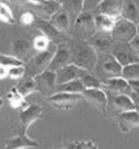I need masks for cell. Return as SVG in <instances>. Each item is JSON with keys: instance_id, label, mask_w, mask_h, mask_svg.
Masks as SVG:
<instances>
[{"instance_id": "cell-1", "label": "cell", "mask_w": 139, "mask_h": 149, "mask_svg": "<svg viewBox=\"0 0 139 149\" xmlns=\"http://www.w3.org/2000/svg\"><path fill=\"white\" fill-rule=\"evenodd\" d=\"M68 41L70 50V63L92 73L97 66L98 54L86 40L77 38L73 41Z\"/></svg>"}, {"instance_id": "cell-2", "label": "cell", "mask_w": 139, "mask_h": 149, "mask_svg": "<svg viewBox=\"0 0 139 149\" xmlns=\"http://www.w3.org/2000/svg\"><path fill=\"white\" fill-rule=\"evenodd\" d=\"M57 44L51 42L49 48L44 51L37 52L23 63L25 68V77L34 78L43 71L49 66Z\"/></svg>"}, {"instance_id": "cell-3", "label": "cell", "mask_w": 139, "mask_h": 149, "mask_svg": "<svg viewBox=\"0 0 139 149\" xmlns=\"http://www.w3.org/2000/svg\"><path fill=\"white\" fill-rule=\"evenodd\" d=\"M138 34V25L122 17L117 19L111 36L115 42L128 43Z\"/></svg>"}, {"instance_id": "cell-4", "label": "cell", "mask_w": 139, "mask_h": 149, "mask_svg": "<svg viewBox=\"0 0 139 149\" xmlns=\"http://www.w3.org/2000/svg\"><path fill=\"white\" fill-rule=\"evenodd\" d=\"M83 97L80 93H69L58 92L47 97V101L52 107L60 111L73 109L81 100Z\"/></svg>"}, {"instance_id": "cell-5", "label": "cell", "mask_w": 139, "mask_h": 149, "mask_svg": "<svg viewBox=\"0 0 139 149\" xmlns=\"http://www.w3.org/2000/svg\"><path fill=\"white\" fill-rule=\"evenodd\" d=\"M36 84V91L46 97H49L56 93V73L46 70L33 78Z\"/></svg>"}, {"instance_id": "cell-6", "label": "cell", "mask_w": 139, "mask_h": 149, "mask_svg": "<svg viewBox=\"0 0 139 149\" xmlns=\"http://www.w3.org/2000/svg\"><path fill=\"white\" fill-rule=\"evenodd\" d=\"M111 54L122 67L133 63H138L139 54H137L128 43L115 42Z\"/></svg>"}, {"instance_id": "cell-7", "label": "cell", "mask_w": 139, "mask_h": 149, "mask_svg": "<svg viewBox=\"0 0 139 149\" xmlns=\"http://www.w3.org/2000/svg\"><path fill=\"white\" fill-rule=\"evenodd\" d=\"M102 89L107 90L115 93H123L129 96L138 105V95L131 91L128 81L121 77H110L103 81Z\"/></svg>"}, {"instance_id": "cell-8", "label": "cell", "mask_w": 139, "mask_h": 149, "mask_svg": "<svg viewBox=\"0 0 139 149\" xmlns=\"http://www.w3.org/2000/svg\"><path fill=\"white\" fill-rule=\"evenodd\" d=\"M70 58L71 56L68 41L60 42L56 46V50L47 70L56 72L59 69L70 63Z\"/></svg>"}, {"instance_id": "cell-9", "label": "cell", "mask_w": 139, "mask_h": 149, "mask_svg": "<svg viewBox=\"0 0 139 149\" xmlns=\"http://www.w3.org/2000/svg\"><path fill=\"white\" fill-rule=\"evenodd\" d=\"M89 44L94 47L97 54L103 55L111 54L115 41L112 39L111 33L96 32L91 37L87 40Z\"/></svg>"}, {"instance_id": "cell-10", "label": "cell", "mask_w": 139, "mask_h": 149, "mask_svg": "<svg viewBox=\"0 0 139 149\" xmlns=\"http://www.w3.org/2000/svg\"><path fill=\"white\" fill-rule=\"evenodd\" d=\"M81 95L83 99H85L100 111L106 113L108 105V97L103 89H85Z\"/></svg>"}, {"instance_id": "cell-11", "label": "cell", "mask_w": 139, "mask_h": 149, "mask_svg": "<svg viewBox=\"0 0 139 149\" xmlns=\"http://www.w3.org/2000/svg\"><path fill=\"white\" fill-rule=\"evenodd\" d=\"M94 16L91 12H82L74 19V26L81 30V39L87 40L96 33Z\"/></svg>"}, {"instance_id": "cell-12", "label": "cell", "mask_w": 139, "mask_h": 149, "mask_svg": "<svg viewBox=\"0 0 139 149\" xmlns=\"http://www.w3.org/2000/svg\"><path fill=\"white\" fill-rule=\"evenodd\" d=\"M36 26L43 33V35L47 36L50 42L55 44H59L63 42H67L71 39V36H68L67 33H62L58 30H56L48 22V20L40 18L36 22Z\"/></svg>"}, {"instance_id": "cell-13", "label": "cell", "mask_w": 139, "mask_h": 149, "mask_svg": "<svg viewBox=\"0 0 139 149\" xmlns=\"http://www.w3.org/2000/svg\"><path fill=\"white\" fill-rule=\"evenodd\" d=\"M43 109L38 104H30L22 110L20 114L22 132L27 134L31 125L42 117Z\"/></svg>"}, {"instance_id": "cell-14", "label": "cell", "mask_w": 139, "mask_h": 149, "mask_svg": "<svg viewBox=\"0 0 139 149\" xmlns=\"http://www.w3.org/2000/svg\"><path fill=\"white\" fill-rule=\"evenodd\" d=\"M116 118L119 129L123 133H128L138 127L139 113L137 110L118 113Z\"/></svg>"}, {"instance_id": "cell-15", "label": "cell", "mask_w": 139, "mask_h": 149, "mask_svg": "<svg viewBox=\"0 0 139 149\" xmlns=\"http://www.w3.org/2000/svg\"><path fill=\"white\" fill-rule=\"evenodd\" d=\"M86 71L73 63H69L59 69L56 73V84H62L74 80H79L83 72Z\"/></svg>"}, {"instance_id": "cell-16", "label": "cell", "mask_w": 139, "mask_h": 149, "mask_svg": "<svg viewBox=\"0 0 139 149\" xmlns=\"http://www.w3.org/2000/svg\"><path fill=\"white\" fill-rule=\"evenodd\" d=\"M13 56L24 63L33 56L34 50L32 42L26 38H19L13 44Z\"/></svg>"}, {"instance_id": "cell-17", "label": "cell", "mask_w": 139, "mask_h": 149, "mask_svg": "<svg viewBox=\"0 0 139 149\" xmlns=\"http://www.w3.org/2000/svg\"><path fill=\"white\" fill-rule=\"evenodd\" d=\"M39 147V143L36 141L28 137L27 134L21 131L17 136L9 138L5 142L3 149H26Z\"/></svg>"}, {"instance_id": "cell-18", "label": "cell", "mask_w": 139, "mask_h": 149, "mask_svg": "<svg viewBox=\"0 0 139 149\" xmlns=\"http://www.w3.org/2000/svg\"><path fill=\"white\" fill-rule=\"evenodd\" d=\"M48 22L56 30L62 33H67L71 25V18L67 12L63 8H61L53 16H50Z\"/></svg>"}, {"instance_id": "cell-19", "label": "cell", "mask_w": 139, "mask_h": 149, "mask_svg": "<svg viewBox=\"0 0 139 149\" xmlns=\"http://www.w3.org/2000/svg\"><path fill=\"white\" fill-rule=\"evenodd\" d=\"M113 106L118 113L131 111L134 110L138 111V105L134 101L132 98L123 93H115L113 97Z\"/></svg>"}, {"instance_id": "cell-20", "label": "cell", "mask_w": 139, "mask_h": 149, "mask_svg": "<svg viewBox=\"0 0 139 149\" xmlns=\"http://www.w3.org/2000/svg\"><path fill=\"white\" fill-rule=\"evenodd\" d=\"M121 17L138 25L139 0H124Z\"/></svg>"}, {"instance_id": "cell-21", "label": "cell", "mask_w": 139, "mask_h": 149, "mask_svg": "<svg viewBox=\"0 0 139 149\" xmlns=\"http://www.w3.org/2000/svg\"><path fill=\"white\" fill-rule=\"evenodd\" d=\"M124 0H104L98 6L99 13L104 14L113 18L121 16Z\"/></svg>"}, {"instance_id": "cell-22", "label": "cell", "mask_w": 139, "mask_h": 149, "mask_svg": "<svg viewBox=\"0 0 139 149\" xmlns=\"http://www.w3.org/2000/svg\"><path fill=\"white\" fill-rule=\"evenodd\" d=\"M33 6L36 7L40 13V18L48 20L50 16L62 8V5L60 0H43Z\"/></svg>"}, {"instance_id": "cell-23", "label": "cell", "mask_w": 139, "mask_h": 149, "mask_svg": "<svg viewBox=\"0 0 139 149\" xmlns=\"http://www.w3.org/2000/svg\"><path fill=\"white\" fill-rule=\"evenodd\" d=\"M106 57L101 66L104 74L109 75V77H121L122 66L111 54L105 55Z\"/></svg>"}, {"instance_id": "cell-24", "label": "cell", "mask_w": 139, "mask_h": 149, "mask_svg": "<svg viewBox=\"0 0 139 149\" xmlns=\"http://www.w3.org/2000/svg\"><path fill=\"white\" fill-rule=\"evenodd\" d=\"M96 32H103L111 33L115 26L117 19L102 13H97L94 16Z\"/></svg>"}, {"instance_id": "cell-25", "label": "cell", "mask_w": 139, "mask_h": 149, "mask_svg": "<svg viewBox=\"0 0 139 149\" xmlns=\"http://www.w3.org/2000/svg\"><path fill=\"white\" fill-rule=\"evenodd\" d=\"M19 80V81L18 84L16 85L15 88L23 97L26 98L29 94L36 92V84H35L33 78L23 76V77Z\"/></svg>"}, {"instance_id": "cell-26", "label": "cell", "mask_w": 139, "mask_h": 149, "mask_svg": "<svg viewBox=\"0 0 139 149\" xmlns=\"http://www.w3.org/2000/svg\"><path fill=\"white\" fill-rule=\"evenodd\" d=\"M62 8L69 13L70 18L74 19L82 13L83 0H60Z\"/></svg>"}, {"instance_id": "cell-27", "label": "cell", "mask_w": 139, "mask_h": 149, "mask_svg": "<svg viewBox=\"0 0 139 149\" xmlns=\"http://www.w3.org/2000/svg\"><path fill=\"white\" fill-rule=\"evenodd\" d=\"M85 90L80 80H74L67 83H64L62 84H56V93L62 92V93H81Z\"/></svg>"}, {"instance_id": "cell-28", "label": "cell", "mask_w": 139, "mask_h": 149, "mask_svg": "<svg viewBox=\"0 0 139 149\" xmlns=\"http://www.w3.org/2000/svg\"><path fill=\"white\" fill-rule=\"evenodd\" d=\"M79 80H81L85 89H102L103 81L97 76L93 75L90 72H83V74L81 75Z\"/></svg>"}, {"instance_id": "cell-29", "label": "cell", "mask_w": 139, "mask_h": 149, "mask_svg": "<svg viewBox=\"0 0 139 149\" xmlns=\"http://www.w3.org/2000/svg\"><path fill=\"white\" fill-rule=\"evenodd\" d=\"M121 77L127 81L131 80H139L138 63H133L122 67Z\"/></svg>"}, {"instance_id": "cell-30", "label": "cell", "mask_w": 139, "mask_h": 149, "mask_svg": "<svg viewBox=\"0 0 139 149\" xmlns=\"http://www.w3.org/2000/svg\"><path fill=\"white\" fill-rule=\"evenodd\" d=\"M0 21L6 24H14L16 22L11 8L3 0H0Z\"/></svg>"}, {"instance_id": "cell-31", "label": "cell", "mask_w": 139, "mask_h": 149, "mask_svg": "<svg viewBox=\"0 0 139 149\" xmlns=\"http://www.w3.org/2000/svg\"><path fill=\"white\" fill-rule=\"evenodd\" d=\"M7 99L9 100V104L13 108H19V107H23L26 106L25 97H23V96L17 91V90L15 87H13L8 93Z\"/></svg>"}, {"instance_id": "cell-32", "label": "cell", "mask_w": 139, "mask_h": 149, "mask_svg": "<svg viewBox=\"0 0 139 149\" xmlns=\"http://www.w3.org/2000/svg\"><path fill=\"white\" fill-rule=\"evenodd\" d=\"M50 43L51 42L44 35H40V36H36L32 42L34 50L36 52L44 51L47 49L49 48Z\"/></svg>"}, {"instance_id": "cell-33", "label": "cell", "mask_w": 139, "mask_h": 149, "mask_svg": "<svg viewBox=\"0 0 139 149\" xmlns=\"http://www.w3.org/2000/svg\"><path fill=\"white\" fill-rule=\"evenodd\" d=\"M0 65L9 68L11 67H15V66L23 65V63L13 56L0 54Z\"/></svg>"}, {"instance_id": "cell-34", "label": "cell", "mask_w": 139, "mask_h": 149, "mask_svg": "<svg viewBox=\"0 0 139 149\" xmlns=\"http://www.w3.org/2000/svg\"><path fill=\"white\" fill-rule=\"evenodd\" d=\"M25 74V68L23 65L15 66L8 68V77L13 80H19Z\"/></svg>"}, {"instance_id": "cell-35", "label": "cell", "mask_w": 139, "mask_h": 149, "mask_svg": "<svg viewBox=\"0 0 139 149\" xmlns=\"http://www.w3.org/2000/svg\"><path fill=\"white\" fill-rule=\"evenodd\" d=\"M104 0H83L82 12H91L98 8Z\"/></svg>"}, {"instance_id": "cell-36", "label": "cell", "mask_w": 139, "mask_h": 149, "mask_svg": "<svg viewBox=\"0 0 139 149\" xmlns=\"http://www.w3.org/2000/svg\"><path fill=\"white\" fill-rule=\"evenodd\" d=\"M75 149H98L96 144L92 141H75Z\"/></svg>"}, {"instance_id": "cell-37", "label": "cell", "mask_w": 139, "mask_h": 149, "mask_svg": "<svg viewBox=\"0 0 139 149\" xmlns=\"http://www.w3.org/2000/svg\"><path fill=\"white\" fill-rule=\"evenodd\" d=\"M36 21V16L31 12H26L21 16L20 22L24 26L32 25Z\"/></svg>"}, {"instance_id": "cell-38", "label": "cell", "mask_w": 139, "mask_h": 149, "mask_svg": "<svg viewBox=\"0 0 139 149\" xmlns=\"http://www.w3.org/2000/svg\"><path fill=\"white\" fill-rule=\"evenodd\" d=\"M128 44L130 45V47L135 50L137 54H139V36L138 34L136 35L130 42H128Z\"/></svg>"}, {"instance_id": "cell-39", "label": "cell", "mask_w": 139, "mask_h": 149, "mask_svg": "<svg viewBox=\"0 0 139 149\" xmlns=\"http://www.w3.org/2000/svg\"><path fill=\"white\" fill-rule=\"evenodd\" d=\"M128 84L134 93L138 95L139 93V80H128Z\"/></svg>"}, {"instance_id": "cell-40", "label": "cell", "mask_w": 139, "mask_h": 149, "mask_svg": "<svg viewBox=\"0 0 139 149\" xmlns=\"http://www.w3.org/2000/svg\"><path fill=\"white\" fill-rule=\"evenodd\" d=\"M11 1L18 5H23L25 4V3H29V4L33 5V6H36V5L39 4L40 2H41L43 0H11Z\"/></svg>"}, {"instance_id": "cell-41", "label": "cell", "mask_w": 139, "mask_h": 149, "mask_svg": "<svg viewBox=\"0 0 139 149\" xmlns=\"http://www.w3.org/2000/svg\"><path fill=\"white\" fill-rule=\"evenodd\" d=\"M50 149H75V142H70L64 145H61V146H59V147Z\"/></svg>"}, {"instance_id": "cell-42", "label": "cell", "mask_w": 139, "mask_h": 149, "mask_svg": "<svg viewBox=\"0 0 139 149\" xmlns=\"http://www.w3.org/2000/svg\"><path fill=\"white\" fill-rule=\"evenodd\" d=\"M8 77V68L0 65V80Z\"/></svg>"}, {"instance_id": "cell-43", "label": "cell", "mask_w": 139, "mask_h": 149, "mask_svg": "<svg viewBox=\"0 0 139 149\" xmlns=\"http://www.w3.org/2000/svg\"><path fill=\"white\" fill-rule=\"evenodd\" d=\"M2 105H3V100H2V98L0 97V109L2 108Z\"/></svg>"}]
</instances>
